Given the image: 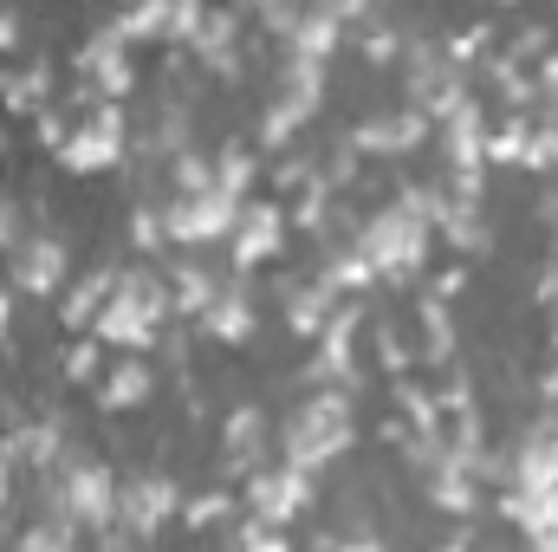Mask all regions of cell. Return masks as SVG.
Returning <instances> with one entry per match:
<instances>
[{
	"label": "cell",
	"instance_id": "cell-36",
	"mask_svg": "<svg viewBox=\"0 0 558 552\" xmlns=\"http://www.w3.org/2000/svg\"><path fill=\"white\" fill-rule=\"evenodd\" d=\"M312 7H325V13H338V20L351 26V20H371V7H377V0H312Z\"/></svg>",
	"mask_w": 558,
	"mask_h": 552
},
{
	"label": "cell",
	"instance_id": "cell-41",
	"mask_svg": "<svg viewBox=\"0 0 558 552\" xmlns=\"http://www.w3.org/2000/svg\"><path fill=\"white\" fill-rule=\"evenodd\" d=\"M7 501H13V455L0 448V507H7Z\"/></svg>",
	"mask_w": 558,
	"mask_h": 552
},
{
	"label": "cell",
	"instance_id": "cell-25",
	"mask_svg": "<svg viewBox=\"0 0 558 552\" xmlns=\"http://www.w3.org/2000/svg\"><path fill=\"white\" fill-rule=\"evenodd\" d=\"M416 319H422V364L428 371H441L448 358H454V319H448V299H422L416 305Z\"/></svg>",
	"mask_w": 558,
	"mask_h": 552
},
{
	"label": "cell",
	"instance_id": "cell-38",
	"mask_svg": "<svg viewBox=\"0 0 558 552\" xmlns=\"http://www.w3.org/2000/svg\"><path fill=\"white\" fill-rule=\"evenodd\" d=\"M539 404H546V410H558V351H553V364L539 371Z\"/></svg>",
	"mask_w": 558,
	"mask_h": 552
},
{
	"label": "cell",
	"instance_id": "cell-22",
	"mask_svg": "<svg viewBox=\"0 0 558 552\" xmlns=\"http://www.w3.org/2000/svg\"><path fill=\"white\" fill-rule=\"evenodd\" d=\"M279 299H286V332H292V338H318L325 319H331V305H338L344 292H331L325 279L312 274V279H292Z\"/></svg>",
	"mask_w": 558,
	"mask_h": 552
},
{
	"label": "cell",
	"instance_id": "cell-20",
	"mask_svg": "<svg viewBox=\"0 0 558 552\" xmlns=\"http://www.w3.org/2000/svg\"><path fill=\"white\" fill-rule=\"evenodd\" d=\"M344 33H351V26H344L338 13H325V7H312V0H305V13L292 20V33H286L279 46H286V52H299V59L331 65V59H338V46H344Z\"/></svg>",
	"mask_w": 558,
	"mask_h": 552
},
{
	"label": "cell",
	"instance_id": "cell-37",
	"mask_svg": "<svg viewBox=\"0 0 558 552\" xmlns=\"http://www.w3.org/2000/svg\"><path fill=\"white\" fill-rule=\"evenodd\" d=\"M13 241H20V202L0 195V248H13Z\"/></svg>",
	"mask_w": 558,
	"mask_h": 552
},
{
	"label": "cell",
	"instance_id": "cell-19",
	"mask_svg": "<svg viewBox=\"0 0 558 552\" xmlns=\"http://www.w3.org/2000/svg\"><path fill=\"white\" fill-rule=\"evenodd\" d=\"M111 286H118V267H111V261H98L92 274H78L72 286H59V325H65V332H92L98 312H105V299H111Z\"/></svg>",
	"mask_w": 558,
	"mask_h": 552
},
{
	"label": "cell",
	"instance_id": "cell-29",
	"mask_svg": "<svg viewBox=\"0 0 558 552\" xmlns=\"http://www.w3.org/2000/svg\"><path fill=\"white\" fill-rule=\"evenodd\" d=\"M520 169H539V176H553L558 169V118L533 111V131H526V149H520Z\"/></svg>",
	"mask_w": 558,
	"mask_h": 552
},
{
	"label": "cell",
	"instance_id": "cell-24",
	"mask_svg": "<svg viewBox=\"0 0 558 552\" xmlns=\"http://www.w3.org/2000/svg\"><path fill=\"white\" fill-rule=\"evenodd\" d=\"M105 351H111V345H105L98 332H72V345H65V358H59V377L78 384V391H92V384L105 377V364H111Z\"/></svg>",
	"mask_w": 558,
	"mask_h": 552
},
{
	"label": "cell",
	"instance_id": "cell-15",
	"mask_svg": "<svg viewBox=\"0 0 558 552\" xmlns=\"http://www.w3.org/2000/svg\"><path fill=\"white\" fill-rule=\"evenodd\" d=\"M494 507L520 527V540L539 552H558V488H494Z\"/></svg>",
	"mask_w": 558,
	"mask_h": 552
},
{
	"label": "cell",
	"instance_id": "cell-1",
	"mask_svg": "<svg viewBox=\"0 0 558 552\" xmlns=\"http://www.w3.org/2000/svg\"><path fill=\"white\" fill-rule=\"evenodd\" d=\"M357 442V404H351V384H312L286 422H279V455L325 475L331 461H344Z\"/></svg>",
	"mask_w": 558,
	"mask_h": 552
},
{
	"label": "cell",
	"instance_id": "cell-3",
	"mask_svg": "<svg viewBox=\"0 0 558 552\" xmlns=\"http://www.w3.org/2000/svg\"><path fill=\"white\" fill-rule=\"evenodd\" d=\"M357 241H364V254H371L377 279L403 286V279L422 274V261H428V248H435V221H428L416 202L397 189L377 215H364V221H357Z\"/></svg>",
	"mask_w": 558,
	"mask_h": 552
},
{
	"label": "cell",
	"instance_id": "cell-27",
	"mask_svg": "<svg viewBox=\"0 0 558 552\" xmlns=\"http://www.w3.org/2000/svg\"><path fill=\"white\" fill-rule=\"evenodd\" d=\"M526 131H533V111H500V118L487 124V163H507V169H520Z\"/></svg>",
	"mask_w": 558,
	"mask_h": 552
},
{
	"label": "cell",
	"instance_id": "cell-23",
	"mask_svg": "<svg viewBox=\"0 0 558 552\" xmlns=\"http://www.w3.org/2000/svg\"><path fill=\"white\" fill-rule=\"evenodd\" d=\"M215 292H221V274H208L202 261H169V299H175V319H202Z\"/></svg>",
	"mask_w": 558,
	"mask_h": 552
},
{
	"label": "cell",
	"instance_id": "cell-32",
	"mask_svg": "<svg viewBox=\"0 0 558 552\" xmlns=\"http://www.w3.org/2000/svg\"><path fill=\"white\" fill-rule=\"evenodd\" d=\"M228 540H234V547H260V552H286L292 547V527H274V520L247 514L241 527H228Z\"/></svg>",
	"mask_w": 558,
	"mask_h": 552
},
{
	"label": "cell",
	"instance_id": "cell-2",
	"mask_svg": "<svg viewBox=\"0 0 558 552\" xmlns=\"http://www.w3.org/2000/svg\"><path fill=\"white\" fill-rule=\"evenodd\" d=\"M169 312H175V299H169V274L118 267V286H111V299H105V312H98L92 332H98L111 351H149V345L162 338Z\"/></svg>",
	"mask_w": 558,
	"mask_h": 552
},
{
	"label": "cell",
	"instance_id": "cell-5",
	"mask_svg": "<svg viewBox=\"0 0 558 552\" xmlns=\"http://www.w3.org/2000/svg\"><path fill=\"white\" fill-rule=\"evenodd\" d=\"M46 507L65 514V520H78L85 533H98L105 520H118V475H111L98 455L65 448V455L52 461V501H46Z\"/></svg>",
	"mask_w": 558,
	"mask_h": 552
},
{
	"label": "cell",
	"instance_id": "cell-12",
	"mask_svg": "<svg viewBox=\"0 0 558 552\" xmlns=\"http://www.w3.org/2000/svg\"><path fill=\"white\" fill-rule=\"evenodd\" d=\"M175 514H182V494H175L169 475H131V481H118V520L131 527V540H156Z\"/></svg>",
	"mask_w": 558,
	"mask_h": 552
},
{
	"label": "cell",
	"instance_id": "cell-31",
	"mask_svg": "<svg viewBox=\"0 0 558 552\" xmlns=\"http://www.w3.org/2000/svg\"><path fill=\"white\" fill-rule=\"evenodd\" d=\"M357 46H364V59H371V65H397L410 39H403V33H397L390 20H371V26L357 33Z\"/></svg>",
	"mask_w": 558,
	"mask_h": 552
},
{
	"label": "cell",
	"instance_id": "cell-7",
	"mask_svg": "<svg viewBox=\"0 0 558 552\" xmlns=\"http://www.w3.org/2000/svg\"><path fill=\"white\" fill-rule=\"evenodd\" d=\"M234 215H241V202L228 189H215V182H195V189H169L162 195V235L175 248H215V241H228Z\"/></svg>",
	"mask_w": 558,
	"mask_h": 552
},
{
	"label": "cell",
	"instance_id": "cell-33",
	"mask_svg": "<svg viewBox=\"0 0 558 552\" xmlns=\"http://www.w3.org/2000/svg\"><path fill=\"white\" fill-rule=\"evenodd\" d=\"M546 52H553V33H546V26H520V39L507 46V59H513V65H526V72H533Z\"/></svg>",
	"mask_w": 558,
	"mask_h": 552
},
{
	"label": "cell",
	"instance_id": "cell-34",
	"mask_svg": "<svg viewBox=\"0 0 558 552\" xmlns=\"http://www.w3.org/2000/svg\"><path fill=\"white\" fill-rule=\"evenodd\" d=\"M131 241H137V254H156L169 235H162V208H137L131 215Z\"/></svg>",
	"mask_w": 558,
	"mask_h": 552
},
{
	"label": "cell",
	"instance_id": "cell-21",
	"mask_svg": "<svg viewBox=\"0 0 558 552\" xmlns=\"http://www.w3.org/2000/svg\"><path fill=\"white\" fill-rule=\"evenodd\" d=\"M46 98H52V65H46V59H33V65L7 59V72H0V105H7V118H39Z\"/></svg>",
	"mask_w": 558,
	"mask_h": 552
},
{
	"label": "cell",
	"instance_id": "cell-39",
	"mask_svg": "<svg viewBox=\"0 0 558 552\" xmlns=\"http://www.w3.org/2000/svg\"><path fill=\"white\" fill-rule=\"evenodd\" d=\"M461 286H468V267H448V274L435 279V286H428V292H435V299H454V292H461Z\"/></svg>",
	"mask_w": 558,
	"mask_h": 552
},
{
	"label": "cell",
	"instance_id": "cell-9",
	"mask_svg": "<svg viewBox=\"0 0 558 552\" xmlns=\"http://www.w3.org/2000/svg\"><path fill=\"white\" fill-rule=\"evenodd\" d=\"M487 105H481V92H468L448 118H435V156H441V169L448 176H487Z\"/></svg>",
	"mask_w": 558,
	"mask_h": 552
},
{
	"label": "cell",
	"instance_id": "cell-30",
	"mask_svg": "<svg viewBox=\"0 0 558 552\" xmlns=\"http://www.w3.org/2000/svg\"><path fill=\"white\" fill-rule=\"evenodd\" d=\"M441 52H448L454 65H481V59L494 52V26H487V20H474V26L448 33V39H441Z\"/></svg>",
	"mask_w": 558,
	"mask_h": 552
},
{
	"label": "cell",
	"instance_id": "cell-42",
	"mask_svg": "<svg viewBox=\"0 0 558 552\" xmlns=\"http://www.w3.org/2000/svg\"><path fill=\"white\" fill-rule=\"evenodd\" d=\"M553 351H558V312H553Z\"/></svg>",
	"mask_w": 558,
	"mask_h": 552
},
{
	"label": "cell",
	"instance_id": "cell-16",
	"mask_svg": "<svg viewBox=\"0 0 558 552\" xmlns=\"http://www.w3.org/2000/svg\"><path fill=\"white\" fill-rule=\"evenodd\" d=\"M267 448H274V429H267L260 404L228 410V422H221V468H228V481H247L267 461Z\"/></svg>",
	"mask_w": 558,
	"mask_h": 552
},
{
	"label": "cell",
	"instance_id": "cell-18",
	"mask_svg": "<svg viewBox=\"0 0 558 552\" xmlns=\"http://www.w3.org/2000/svg\"><path fill=\"white\" fill-rule=\"evenodd\" d=\"M241 13L234 7H208L202 13V26H195V39H189V52L208 65V72H221V79H241Z\"/></svg>",
	"mask_w": 558,
	"mask_h": 552
},
{
	"label": "cell",
	"instance_id": "cell-13",
	"mask_svg": "<svg viewBox=\"0 0 558 552\" xmlns=\"http://www.w3.org/2000/svg\"><path fill=\"white\" fill-rule=\"evenodd\" d=\"M428 137H435V124L422 118L416 105H403V111H377V118L351 124V149H357L364 163H371V156H384V163H397V156H416Z\"/></svg>",
	"mask_w": 558,
	"mask_h": 552
},
{
	"label": "cell",
	"instance_id": "cell-6",
	"mask_svg": "<svg viewBox=\"0 0 558 552\" xmlns=\"http://www.w3.org/2000/svg\"><path fill=\"white\" fill-rule=\"evenodd\" d=\"M312 501H318V475H312V468H299V461H286V455H267V461L241 481V507H247V514H260V520H274V527L305 520V514H312Z\"/></svg>",
	"mask_w": 558,
	"mask_h": 552
},
{
	"label": "cell",
	"instance_id": "cell-17",
	"mask_svg": "<svg viewBox=\"0 0 558 552\" xmlns=\"http://www.w3.org/2000/svg\"><path fill=\"white\" fill-rule=\"evenodd\" d=\"M92 397H98V410H143L149 397H156V371H149V358L143 351H118L111 364H105V377L92 384Z\"/></svg>",
	"mask_w": 558,
	"mask_h": 552
},
{
	"label": "cell",
	"instance_id": "cell-11",
	"mask_svg": "<svg viewBox=\"0 0 558 552\" xmlns=\"http://www.w3.org/2000/svg\"><path fill=\"white\" fill-rule=\"evenodd\" d=\"M72 72H78V92H72V105H85V98H131V85H137V65H131V46L124 39H111L105 26L78 46V59H72Z\"/></svg>",
	"mask_w": 558,
	"mask_h": 552
},
{
	"label": "cell",
	"instance_id": "cell-35",
	"mask_svg": "<svg viewBox=\"0 0 558 552\" xmlns=\"http://www.w3.org/2000/svg\"><path fill=\"white\" fill-rule=\"evenodd\" d=\"M20 39H26V26H20V13L0 0V59H20Z\"/></svg>",
	"mask_w": 558,
	"mask_h": 552
},
{
	"label": "cell",
	"instance_id": "cell-40",
	"mask_svg": "<svg viewBox=\"0 0 558 552\" xmlns=\"http://www.w3.org/2000/svg\"><path fill=\"white\" fill-rule=\"evenodd\" d=\"M13 299H20V292H13V286H0V345H7V325H13Z\"/></svg>",
	"mask_w": 558,
	"mask_h": 552
},
{
	"label": "cell",
	"instance_id": "cell-14",
	"mask_svg": "<svg viewBox=\"0 0 558 552\" xmlns=\"http://www.w3.org/2000/svg\"><path fill=\"white\" fill-rule=\"evenodd\" d=\"M215 345H228V351H241V345H254V332H260V305H254V286H247V274L221 279V292L208 299V312L195 319Z\"/></svg>",
	"mask_w": 558,
	"mask_h": 552
},
{
	"label": "cell",
	"instance_id": "cell-10",
	"mask_svg": "<svg viewBox=\"0 0 558 552\" xmlns=\"http://www.w3.org/2000/svg\"><path fill=\"white\" fill-rule=\"evenodd\" d=\"M65 274H72V248H65L52 228L20 235V241L7 248V279H13V292H20V299H59Z\"/></svg>",
	"mask_w": 558,
	"mask_h": 552
},
{
	"label": "cell",
	"instance_id": "cell-4",
	"mask_svg": "<svg viewBox=\"0 0 558 552\" xmlns=\"http://www.w3.org/2000/svg\"><path fill=\"white\" fill-rule=\"evenodd\" d=\"M124 149H131L124 105L118 98H85V105H72V131L52 149V163L72 169V176H105V169L124 163Z\"/></svg>",
	"mask_w": 558,
	"mask_h": 552
},
{
	"label": "cell",
	"instance_id": "cell-28",
	"mask_svg": "<svg viewBox=\"0 0 558 552\" xmlns=\"http://www.w3.org/2000/svg\"><path fill=\"white\" fill-rule=\"evenodd\" d=\"M182 527L208 533V527H234V494L208 488V494H182Z\"/></svg>",
	"mask_w": 558,
	"mask_h": 552
},
{
	"label": "cell",
	"instance_id": "cell-8",
	"mask_svg": "<svg viewBox=\"0 0 558 552\" xmlns=\"http://www.w3.org/2000/svg\"><path fill=\"white\" fill-rule=\"evenodd\" d=\"M286 235H292V215L279 208V202H241V215H234V228H228V267L234 274H260V267H274L279 254H286Z\"/></svg>",
	"mask_w": 558,
	"mask_h": 552
},
{
	"label": "cell",
	"instance_id": "cell-26",
	"mask_svg": "<svg viewBox=\"0 0 558 552\" xmlns=\"http://www.w3.org/2000/svg\"><path fill=\"white\" fill-rule=\"evenodd\" d=\"M208 169H215V189H228L234 202H247V189H254V176H260V156H254L247 143H221V149L208 156Z\"/></svg>",
	"mask_w": 558,
	"mask_h": 552
}]
</instances>
